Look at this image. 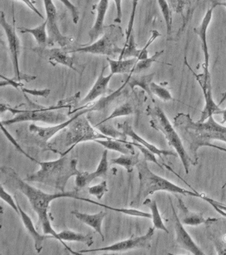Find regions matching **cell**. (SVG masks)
Wrapping results in <instances>:
<instances>
[{"mask_svg": "<svg viewBox=\"0 0 226 255\" xmlns=\"http://www.w3.org/2000/svg\"><path fill=\"white\" fill-rule=\"evenodd\" d=\"M120 27L114 25L107 27L102 37L90 45H81L80 47L69 53H82L92 55H106L115 57L120 56L123 48L119 46V41L122 37Z\"/></svg>", "mask_w": 226, "mask_h": 255, "instance_id": "8992f818", "label": "cell"}, {"mask_svg": "<svg viewBox=\"0 0 226 255\" xmlns=\"http://www.w3.org/2000/svg\"><path fill=\"white\" fill-rule=\"evenodd\" d=\"M117 127H118L119 129L123 131L127 136L130 137L132 139L133 141L144 145V147L150 149L151 151H152L154 154L158 155V157L172 156H172L178 157V154L176 152L158 148V147L155 146V145L149 142L146 139L143 138L142 136H140V135H138V133L134 131L132 126H131L128 122H124L123 124L119 123L118 125H117Z\"/></svg>", "mask_w": 226, "mask_h": 255, "instance_id": "e0dca14e", "label": "cell"}, {"mask_svg": "<svg viewBox=\"0 0 226 255\" xmlns=\"http://www.w3.org/2000/svg\"><path fill=\"white\" fill-rule=\"evenodd\" d=\"M59 236L60 237L61 243L63 246L70 251L72 254L80 255L79 252H75L68 246L65 244V241L68 242H78L84 243L87 246L90 247L94 243V239H93L92 235L90 234H83V233H79L75 232V231L71 230H64L59 233Z\"/></svg>", "mask_w": 226, "mask_h": 255, "instance_id": "603a6c76", "label": "cell"}, {"mask_svg": "<svg viewBox=\"0 0 226 255\" xmlns=\"http://www.w3.org/2000/svg\"><path fill=\"white\" fill-rule=\"evenodd\" d=\"M215 5H212L211 7L208 8L202 19L201 23L194 29V32L199 37L202 53L204 56L203 73L206 78L210 79V53L208 45V29L213 17V12Z\"/></svg>", "mask_w": 226, "mask_h": 255, "instance_id": "4fadbf2b", "label": "cell"}, {"mask_svg": "<svg viewBox=\"0 0 226 255\" xmlns=\"http://www.w3.org/2000/svg\"><path fill=\"white\" fill-rule=\"evenodd\" d=\"M95 127L97 128V129L103 134L113 139L126 140L127 135L123 131L118 130L111 125L105 123H98Z\"/></svg>", "mask_w": 226, "mask_h": 255, "instance_id": "836d02e7", "label": "cell"}, {"mask_svg": "<svg viewBox=\"0 0 226 255\" xmlns=\"http://www.w3.org/2000/svg\"><path fill=\"white\" fill-rule=\"evenodd\" d=\"M142 49H138L134 33L130 36L129 41L125 44L122 53L119 56L118 59H127V58H138L140 56Z\"/></svg>", "mask_w": 226, "mask_h": 255, "instance_id": "1f68e13d", "label": "cell"}, {"mask_svg": "<svg viewBox=\"0 0 226 255\" xmlns=\"http://www.w3.org/2000/svg\"><path fill=\"white\" fill-rule=\"evenodd\" d=\"M106 67L105 66L102 68V71H101L100 75H99L98 79L95 82L92 89L90 90L86 97L80 101V105H89L95 100L106 95L107 92H108L109 83H110L113 76H114L112 73L108 75H104L105 69Z\"/></svg>", "mask_w": 226, "mask_h": 255, "instance_id": "d6986e66", "label": "cell"}, {"mask_svg": "<svg viewBox=\"0 0 226 255\" xmlns=\"http://www.w3.org/2000/svg\"><path fill=\"white\" fill-rule=\"evenodd\" d=\"M164 50L161 51H156L154 53V55L151 57L147 58V59L140 60L135 65L134 69H133L132 73L130 74L140 73L141 72L150 69L151 67L152 64L155 63L158 58L163 54Z\"/></svg>", "mask_w": 226, "mask_h": 255, "instance_id": "e575fe53", "label": "cell"}, {"mask_svg": "<svg viewBox=\"0 0 226 255\" xmlns=\"http://www.w3.org/2000/svg\"><path fill=\"white\" fill-rule=\"evenodd\" d=\"M154 74L142 76H133L132 74L128 75V85L131 89H134L135 87H140L141 89L146 91L148 95L152 99L151 91L150 89V85L153 79Z\"/></svg>", "mask_w": 226, "mask_h": 255, "instance_id": "83f0119b", "label": "cell"}, {"mask_svg": "<svg viewBox=\"0 0 226 255\" xmlns=\"http://www.w3.org/2000/svg\"><path fill=\"white\" fill-rule=\"evenodd\" d=\"M108 149H104V151H103L100 163H99L96 170L92 173H89L88 171L80 172L76 175V179H75V185H76L77 191L80 190L90 184L94 179L104 177L107 174L108 170Z\"/></svg>", "mask_w": 226, "mask_h": 255, "instance_id": "2e32d148", "label": "cell"}, {"mask_svg": "<svg viewBox=\"0 0 226 255\" xmlns=\"http://www.w3.org/2000/svg\"><path fill=\"white\" fill-rule=\"evenodd\" d=\"M0 24L3 29L4 30L5 34L6 35L7 43H8L9 54L11 63H12L13 73H14V79L17 81H25L31 82L37 79L36 76L28 75H23L21 73L19 69V56L21 53V41L16 33L15 23L11 25L9 23L5 18L3 11L0 13Z\"/></svg>", "mask_w": 226, "mask_h": 255, "instance_id": "9c48e42d", "label": "cell"}, {"mask_svg": "<svg viewBox=\"0 0 226 255\" xmlns=\"http://www.w3.org/2000/svg\"><path fill=\"white\" fill-rule=\"evenodd\" d=\"M49 109H41L33 110V111H20L12 109L11 107H7L6 105L1 104V113L5 111H10L11 113L16 115L12 119L7 121H1V125L9 126L14 124L23 123V122H41L48 124L50 125H59L68 121L67 117L64 114L57 113L51 111Z\"/></svg>", "mask_w": 226, "mask_h": 255, "instance_id": "52a82bcc", "label": "cell"}, {"mask_svg": "<svg viewBox=\"0 0 226 255\" xmlns=\"http://www.w3.org/2000/svg\"><path fill=\"white\" fill-rule=\"evenodd\" d=\"M132 143V145H134V146L138 147V148L140 149L141 152L144 154V158L146 161H151V162L155 163L158 167H161L162 168V166L160 165V163L158 162L157 159H156L154 153L151 151L150 149L146 148L144 145L140 144V143L135 142V141H133Z\"/></svg>", "mask_w": 226, "mask_h": 255, "instance_id": "7bdbcfd3", "label": "cell"}, {"mask_svg": "<svg viewBox=\"0 0 226 255\" xmlns=\"http://www.w3.org/2000/svg\"><path fill=\"white\" fill-rule=\"evenodd\" d=\"M212 2H213V5H215L216 7H217V6H222V7L226 8V1H215V0H212Z\"/></svg>", "mask_w": 226, "mask_h": 255, "instance_id": "f907efd6", "label": "cell"}, {"mask_svg": "<svg viewBox=\"0 0 226 255\" xmlns=\"http://www.w3.org/2000/svg\"><path fill=\"white\" fill-rule=\"evenodd\" d=\"M1 128L3 133H4L5 136H6L7 138L8 139V140L10 141L11 143H12L13 146L15 147V148L17 150L19 151V152H20L21 154L24 155L25 157L30 159V160L34 161L35 163H39V161H37V159L33 158V157L31 156V155H29L28 153L26 152V151L23 150L22 147H21V145H19L18 143H17L16 140H15V139L13 137V135H11V133H9L6 129H5L4 125H1Z\"/></svg>", "mask_w": 226, "mask_h": 255, "instance_id": "f35d334b", "label": "cell"}, {"mask_svg": "<svg viewBox=\"0 0 226 255\" xmlns=\"http://www.w3.org/2000/svg\"><path fill=\"white\" fill-rule=\"evenodd\" d=\"M226 99V93H225V95H224L223 99H222V101L220 102V103L219 104V105H221L222 103L224 101V100Z\"/></svg>", "mask_w": 226, "mask_h": 255, "instance_id": "f5cc1de1", "label": "cell"}, {"mask_svg": "<svg viewBox=\"0 0 226 255\" xmlns=\"http://www.w3.org/2000/svg\"><path fill=\"white\" fill-rule=\"evenodd\" d=\"M35 51L47 57L49 63L53 66L59 64V65L71 68L75 71H78L76 68L75 67L73 58L69 55V52L65 51L62 48L46 49V48L39 47V49L36 48Z\"/></svg>", "mask_w": 226, "mask_h": 255, "instance_id": "ac0fdd59", "label": "cell"}, {"mask_svg": "<svg viewBox=\"0 0 226 255\" xmlns=\"http://www.w3.org/2000/svg\"><path fill=\"white\" fill-rule=\"evenodd\" d=\"M134 114V109L130 103H126L123 104L120 107H117L108 117L103 120L100 123H106L110 120L116 119L121 117H126Z\"/></svg>", "mask_w": 226, "mask_h": 255, "instance_id": "8d00e7d4", "label": "cell"}, {"mask_svg": "<svg viewBox=\"0 0 226 255\" xmlns=\"http://www.w3.org/2000/svg\"><path fill=\"white\" fill-rule=\"evenodd\" d=\"M107 61L110 66L111 73L114 75L132 73L135 65L138 63V59L137 58H128V59L114 60L108 57Z\"/></svg>", "mask_w": 226, "mask_h": 255, "instance_id": "484cf974", "label": "cell"}, {"mask_svg": "<svg viewBox=\"0 0 226 255\" xmlns=\"http://www.w3.org/2000/svg\"><path fill=\"white\" fill-rule=\"evenodd\" d=\"M144 205H148L150 207L151 212V219L153 227L157 230L164 231L168 234L167 227L164 225L163 221H162L161 215H160L159 209H158L157 203L154 200H151V199H146L144 202Z\"/></svg>", "mask_w": 226, "mask_h": 255, "instance_id": "f1b7e54d", "label": "cell"}, {"mask_svg": "<svg viewBox=\"0 0 226 255\" xmlns=\"http://www.w3.org/2000/svg\"><path fill=\"white\" fill-rule=\"evenodd\" d=\"M138 171L140 188L135 202L138 203L149 195L154 194L157 191H166L184 196H191L199 198L200 193L182 188L166 178L156 174L151 170L146 159L140 161L136 165Z\"/></svg>", "mask_w": 226, "mask_h": 255, "instance_id": "277c9868", "label": "cell"}, {"mask_svg": "<svg viewBox=\"0 0 226 255\" xmlns=\"http://www.w3.org/2000/svg\"><path fill=\"white\" fill-rule=\"evenodd\" d=\"M21 92L27 95L34 96V97L47 98L50 95L51 90L49 89H45L42 90L37 89H29L26 88H21Z\"/></svg>", "mask_w": 226, "mask_h": 255, "instance_id": "7dc6e473", "label": "cell"}, {"mask_svg": "<svg viewBox=\"0 0 226 255\" xmlns=\"http://www.w3.org/2000/svg\"><path fill=\"white\" fill-rule=\"evenodd\" d=\"M95 142L102 145L105 148L122 153V154H134V145L132 142H129L123 139H96Z\"/></svg>", "mask_w": 226, "mask_h": 255, "instance_id": "d4e9b609", "label": "cell"}, {"mask_svg": "<svg viewBox=\"0 0 226 255\" xmlns=\"http://www.w3.org/2000/svg\"><path fill=\"white\" fill-rule=\"evenodd\" d=\"M160 36H161V34H160L157 30H152L151 35L150 39H149L144 48H142V51H141L140 55L138 58V61H140V60L147 59V58L149 57V47H150L151 45V44L153 43V42L155 41L158 37H159Z\"/></svg>", "mask_w": 226, "mask_h": 255, "instance_id": "60d3db41", "label": "cell"}, {"mask_svg": "<svg viewBox=\"0 0 226 255\" xmlns=\"http://www.w3.org/2000/svg\"><path fill=\"white\" fill-rule=\"evenodd\" d=\"M158 7L161 12L162 17H163L164 23H165L166 34L170 35L171 34L172 28V11L169 7L166 0H156Z\"/></svg>", "mask_w": 226, "mask_h": 255, "instance_id": "d6a6232c", "label": "cell"}, {"mask_svg": "<svg viewBox=\"0 0 226 255\" xmlns=\"http://www.w3.org/2000/svg\"><path fill=\"white\" fill-rule=\"evenodd\" d=\"M108 185L106 181H103L94 186L90 187L88 188L89 194L94 195L97 199L101 200L105 193L108 192Z\"/></svg>", "mask_w": 226, "mask_h": 255, "instance_id": "74e56055", "label": "cell"}, {"mask_svg": "<svg viewBox=\"0 0 226 255\" xmlns=\"http://www.w3.org/2000/svg\"><path fill=\"white\" fill-rule=\"evenodd\" d=\"M222 124L223 125V124L226 123V108L225 109L222 110Z\"/></svg>", "mask_w": 226, "mask_h": 255, "instance_id": "816d5d0a", "label": "cell"}, {"mask_svg": "<svg viewBox=\"0 0 226 255\" xmlns=\"http://www.w3.org/2000/svg\"><path fill=\"white\" fill-rule=\"evenodd\" d=\"M1 171L15 181L17 187L21 192L26 196L30 203L31 207L37 213L39 218V222L42 226L43 233L45 235H52L55 239L60 241L59 233L53 229L49 219L48 210L49 206L53 201L61 198H73L81 200V197L78 196L76 189L73 191H65L56 193H45L41 189L31 186L25 180H23L17 174L12 168L7 167H1Z\"/></svg>", "mask_w": 226, "mask_h": 255, "instance_id": "7a4b0ae2", "label": "cell"}, {"mask_svg": "<svg viewBox=\"0 0 226 255\" xmlns=\"http://www.w3.org/2000/svg\"><path fill=\"white\" fill-rule=\"evenodd\" d=\"M170 204H171L172 213L174 218V230H175V241L176 244L180 248L188 251L192 254L195 255H205V253L200 248L199 246L193 240L188 231L186 230L180 220L179 217L172 203L170 198Z\"/></svg>", "mask_w": 226, "mask_h": 255, "instance_id": "5bb4252c", "label": "cell"}, {"mask_svg": "<svg viewBox=\"0 0 226 255\" xmlns=\"http://www.w3.org/2000/svg\"><path fill=\"white\" fill-rule=\"evenodd\" d=\"M1 199H2L3 201H4L7 204H8L17 214H19L17 201H15V199L13 198L11 195L7 192L6 189L3 187L2 185H1Z\"/></svg>", "mask_w": 226, "mask_h": 255, "instance_id": "ee69618b", "label": "cell"}, {"mask_svg": "<svg viewBox=\"0 0 226 255\" xmlns=\"http://www.w3.org/2000/svg\"><path fill=\"white\" fill-rule=\"evenodd\" d=\"M69 10L72 15L73 23H78L79 17V12L76 6L70 1V0H59Z\"/></svg>", "mask_w": 226, "mask_h": 255, "instance_id": "f6af8a7d", "label": "cell"}, {"mask_svg": "<svg viewBox=\"0 0 226 255\" xmlns=\"http://www.w3.org/2000/svg\"><path fill=\"white\" fill-rule=\"evenodd\" d=\"M187 66L192 71L189 65H187ZM192 73L195 76L196 81H198L200 88H201L204 101H205V105H204V109L202 110L200 119L198 121L200 123H203L212 116L222 115V110L223 109H220V105H217L214 99L213 94H212L211 79L206 78L203 73L196 74L192 71Z\"/></svg>", "mask_w": 226, "mask_h": 255, "instance_id": "7c38bea8", "label": "cell"}, {"mask_svg": "<svg viewBox=\"0 0 226 255\" xmlns=\"http://www.w3.org/2000/svg\"><path fill=\"white\" fill-rule=\"evenodd\" d=\"M174 126L180 132L184 147L191 158L192 164L198 163V151L200 147H212L226 152L223 147L210 143L212 140L226 143V127L217 123L214 116L200 123L193 121L188 114L180 113L174 117Z\"/></svg>", "mask_w": 226, "mask_h": 255, "instance_id": "6da1fadb", "label": "cell"}, {"mask_svg": "<svg viewBox=\"0 0 226 255\" xmlns=\"http://www.w3.org/2000/svg\"><path fill=\"white\" fill-rule=\"evenodd\" d=\"M17 1L23 2V3H25V5H26L27 7L31 10V11H33L35 14H37L39 17L41 18V19H45V17H43L42 14H41V12L39 11V9H37L36 6H35V1L34 0H17Z\"/></svg>", "mask_w": 226, "mask_h": 255, "instance_id": "c3c4849f", "label": "cell"}, {"mask_svg": "<svg viewBox=\"0 0 226 255\" xmlns=\"http://www.w3.org/2000/svg\"><path fill=\"white\" fill-rule=\"evenodd\" d=\"M19 31L22 33L31 34L40 48H46L48 46V32L46 20L40 25L35 28L19 27Z\"/></svg>", "mask_w": 226, "mask_h": 255, "instance_id": "4316f807", "label": "cell"}, {"mask_svg": "<svg viewBox=\"0 0 226 255\" xmlns=\"http://www.w3.org/2000/svg\"><path fill=\"white\" fill-rule=\"evenodd\" d=\"M71 213L78 220L88 225L89 227H92L96 233L100 235L102 241H104V235L102 233V223L106 215V213L105 211H101L95 214H88V213H83L80 211L74 210L71 211Z\"/></svg>", "mask_w": 226, "mask_h": 255, "instance_id": "44dd1931", "label": "cell"}, {"mask_svg": "<svg viewBox=\"0 0 226 255\" xmlns=\"http://www.w3.org/2000/svg\"><path fill=\"white\" fill-rule=\"evenodd\" d=\"M199 198L203 199L204 201L209 203L211 206L213 207L216 211H218L222 216L226 218V205L223 203L218 202L214 199L210 198L209 197L206 196L203 194H200Z\"/></svg>", "mask_w": 226, "mask_h": 255, "instance_id": "b9f144b4", "label": "cell"}, {"mask_svg": "<svg viewBox=\"0 0 226 255\" xmlns=\"http://www.w3.org/2000/svg\"><path fill=\"white\" fill-rule=\"evenodd\" d=\"M140 0H132V11H131L130 19H129V23L128 27H127L126 33V43L130 39V36L133 33V30H134V25L135 18H136V10L138 8L139 2Z\"/></svg>", "mask_w": 226, "mask_h": 255, "instance_id": "ab89813d", "label": "cell"}, {"mask_svg": "<svg viewBox=\"0 0 226 255\" xmlns=\"http://www.w3.org/2000/svg\"><path fill=\"white\" fill-rule=\"evenodd\" d=\"M88 112H92L90 108L80 110V111H78V113L74 117H73L68 121L59 124V125H51L50 127H39V126H37L35 124H31V125H29V129L30 132L34 133L37 136L40 137L43 141L47 142L49 139L52 138L54 135H56L57 133H59V131L68 127L77 118L85 115V114L88 113Z\"/></svg>", "mask_w": 226, "mask_h": 255, "instance_id": "9a60e30c", "label": "cell"}, {"mask_svg": "<svg viewBox=\"0 0 226 255\" xmlns=\"http://www.w3.org/2000/svg\"><path fill=\"white\" fill-rule=\"evenodd\" d=\"M147 113L151 117V127L156 130L160 131L164 135L168 145L175 149L183 165L184 170L188 174L192 160L184 147L183 141L178 133V130L172 125L163 110L158 106L149 107L147 109Z\"/></svg>", "mask_w": 226, "mask_h": 255, "instance_id": "5b68a950", "label": "cell"}, {"mask_svg": "<svg viewBox=\"0 0 226 255\" xmlns=\"http://www.w3.org/2000/svg\"><path fill=\"white\" fill-rule=\"evenodd\" d=\"M150 89L152 95L156 96L162 101L168 102L173 100V97L169 90L163 85L152 81L150 85Z\"/></svg>", "mask_w": 226, "mask_h": 255, "instance_id": "d590c367", "label": "cell"}, {"mask_svg": "<svg viewBox=\"0 0 226 255\" xmlns=\"http://www.w3.org/2000/svg\"><path fill=\"white\" fill-rule=\"evenodd\" d=\"M109 7V0H100L96 7L97 15L94 25L89 33L90 42L98 39L99 36L104 33V21Z\"/></svg>", "mask_w": 226, "mask_h": 255, "instance_id": "7402d4cb", "label": "cell"}, {"mask_svg": "<svg viewBox=\"0 0 226 255\" xmlns=\"http://www.w3.org/2000/svg\"><path fill=\"white\" fill-rule=\"evenodd\" d=\"M156 229L153 227H150L148 232L144 235L140 237H132L126 240L117 242L110 246L101 247V248L91 249V250H81L78 251L80 254L91 252H125V251L132 250L136 249H148L150 248V242L152 236L154 235V231Z\"/></svg>", "mask_w": 226, "mask_h": 255, "instance_id": "8fae6325", "label": "cell"}, {"mask_svg": "<svg viewBox=\"0 0 226 255\" xmlns=\"http://www.w3.org/2000/svg\"><path fill=\"white\" fill-rule=\"evenodd\" d=\"M127 85H128V80L126 79L125 83L123 84L117 91L114 92L112 95H109L106 97L101 98L98 101H97L96 103H95L94 105H91V107L89 108H90L91 111H103V110L106 109L108 105H110V104L112 103L115 99L120 97V95L122 93L123 90L124 89V88L126 87Z\"/></svg>", "mask_w": 226, "mask_h": 255, "instance_id": "4dcf8cb0", "label": "cell"}, {"mask_svg": "<svg viewBox=\"0 0 226 255\" xmlns=\"http://www.w3.org/2000/svg\"><path fill=\"white\" fill-rule=\"evenodd\" d=\"M7 86H10L15 88V89L20 90L21 88L23 87V83L20 81H17L14 78L13 79H9V78L5 77L4 76L1 75V82H0V87H7Z\"/></svg>", "mask_w": 226, "mask_h": 255, "instance_id": "bcb514c9", "label": "cell"}, {"mask_svg": "<svg viewBox=\"0 0 226 255\" xmlns=\"http://www.w3.org/2000/svg\"><path fill=\"white\" fill-rule=\"evenodd\" d=\"M19 211V215H20L21 219L22 220L23 224L24 225L25 229H26L29 234L32 237L33 241H34V246L35 250L39 253L42 251L43 243L45 240L48 239H55L52 235H41L38 233L35 228L34 224H33L31 217L29 216L26 212H25L21 208L20 205L17 202Z\"/></svg>", "mask_w": 226, "mask_h": 255, "instance_id": "ffe728a7", "label": "cell"}, {"mask_svg": "<svg viewBox=\"0 0 226 255\" xmlns=\"http://www.w3.org/2000/svg\"><path fill=\"white\" fill-rule=\"evenodd\" d=\"M82 116L77 118L68 127L66 135H65V138H66L65 140H66V145L70 147L63 153V155L68 154L79 143L87 141H95L99 139H112L103 134L100 131L96 130L91 126L88 120L86 118L82 117Z\"/></svg>", "mask_w": 226, "mask_h": 255, "instance_id": "ba28073f", "label": "cell"}, {"mask_svg": "<svg viewBox=\"0 0 226 255\" xmlns=\"http://www.w3.org/2000/svg\"><path fill=\"white\" fill-rule=\"evenodd\" d=\"M178 207H179L181 213V218L179 217V219L184 225L198 226L208 223L210 219H206L201 213H194L190 211L180 198H178Z\"/></svg>", "mask_w": 226, "mask_h": 255, "instance_id": "cb8c5ba5", "label": "cell"}, {"mask_svg": "<svg viewBox=\"0 0 226 255\" xmlns=\"http://www.w3.org/2000/svg\"><path fill=\"white\" fill-rule=\"evenodd\" d=\"M44 3L45 13H46V21L47 23V32H48V46L58 44L61 48L73 43L74 39L72 37H66L63 35L58 25V17H57V10L53 0H43Z\"/></svg>", "mask_w": 226, "mask_h": 255, "instance_id": "30bf717a", "label": "cell"}, {"mask_svg": "<svg viewBox=\"0 0 226 255\" xmlns=\"http://www.w3.org/2000/svg\"><path fill=\"white\" fill-rule=\"evenodd\" d=\"M139 153L134 154H122L116 158L111 159L110 162L112 164L120 165L125 167L128 172L131 173L134 169V167L140 162L139 159Z\"/></svg>", "mask_w": 226, "mask_h": 255, "instance_id": "f546056e", "label": "cell"}, {"mask_svg": "<svg viewBox=\"0 0 226 255\" xmlns=\"http://www.w3.org/2000/svg\"><path fill=\"white\" fill-rule=\"evenodd\" d=\"M38 164L40 169L27 175L25 180L40 183L60 192H65L69 179L80 172L77 168V159L71 158L68 154L63 155L55 160L39 162Z\"/></svg>", "mask_w": 226, "mask_h": 255, "instance_id": "3957f363", "label": "cell"}, {"mask_svg": "<svg viewBox=\"0 0 226 255\" xmlns=\"http://www.w3.org/2000/svg\"><path fill=\"white\" fill-rule=\"evenodd\" d=\"M116 7V23H120L122 19V0H114Z\"/></svg>", "mask_w": 226, "mask_h": 255, "instance_id": "681fc988", "label": "cell"}]
</instances>
